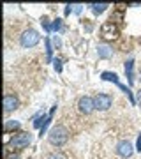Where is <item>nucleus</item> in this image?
Instances as JSON below:
<instances>
[{
    "label": "nucleus",
    "mask_w": 141,
    "mask_h": 159,
    "mask_svg": "<svg viewBox=\"0 0 141 159\" xmlns=\"http://www.w3.org/2000/svg\"><path fill=\"white\" fill-rule=\"evenodd\" d=\"M81 7H83V6H79V4H76V6H73V12H76V14H79V12H81Z\"/></svg>",
    "instance_id": "22"
},
{
    "label": "nucleus",
    "mask_w": 141,
    "mask_h": 159,
    "mask_svg": "<svg viewBox=\"0 0 141 159\" xmlns=\"http://www.w3.org/2000/svg\"><path fill=\"white\" fill-rule=\"evenodd\" d=\"M39 41H41V35L35 29L23 30V34L20 35V44H21L23 48H34V46L39 44Z\"/></svg>",
    "instance_id": "2"
},
{
    "label": "nucleus",
    "mask_w": 141,
    "mask_h": 159,
    "mask_svg": "<svg viewBox=\"0 0 141 159\" xmlns=\"http://www.w3.org/2000/svg\"><path fill=\"white\" fill-rule=\"evenodd\" d=\"M46 120H48V117L44 115V111H41V113L35 117V120H34V127L35 129H42V125L46 124Z\"/></svg>",
    "instance_id": "12"
},
{
    "label": "nucleus",
    "mask_w": 141,
    "mask_h": 159,
    "mask_svg": "<svg viewBox=\"0 0 141 159\" xmlns=\"http://www.w3.org/2000/svg\"><path fill=\"white\" fill-rule=\"evenodd\" d=\"M132 69H134V60H132V58H129V60L125 62V74H127V78H129L130 85L134 83V73H132Z\"/></svg>",
    "instance_id": "10"
},
{
    "label": "nucleus",
    "mask_w": 141,
    "mask_h": 159,
    "mask_svg": "<svg viewBox=\"0 0 141 159\" xmlns=\"http://www.w3.org/2000/svg\"><path fill=\"white\" fill-rule=\"evenodd\" d=\"M46 159H69L67 154H64L62 150H55V152H50Z\"/></svg>",
    "instance_id": "14"
},
{
    "label": "nucleus",
    "mask_w": 141,
    "mask_h": 159,
    "mask_svg": "<svg viewBox=\"0 0 141 159\" xmlns=\"http://www.w3.org/2000/svg\"><path fill=\"white\" fill-rule=\"evenodd\" d=\"M48 140H50V143L51 145H55V147H64V145L69 142V129L65 127V125H62V124L55 125V127L50 131Z\"/></svg>",
    "instance_id": "1"
},
{
    "label": "nucleus",
    "mask_w": 141,
    "mask_h": 159,
    "mask_svg": "<svg viewBox=\"0 0 141 159\" xmlns=\"http://www.w3.org/2000/svg\"><path fill=\"white\" fill-rule=\"evenodd\" d=\"M115 152L118 154L120 157H130L132 154H134V147H132V143L127 142V140H120L117 143V148H115Z\"/></svg>",
    "instance_id": "6"
},
{
    "label": "nucleus",
    "mask_w": 141,
    "mask_h": 159,
    "mask_svg": "<svg viewBox=\"0 0 141 159\" xmlns=\"http://www.w3.org/2000/svg\"><path fill=\"white\" fill-rule=\"evenodd\" d=\"M11 129H20V122H16V120H7L6 122V133Z\"/></svg>",
    "instance_id": "15"
},
{
    "label": "nucleus",
    "mask_w": 141,
    "mask_h": 159,
    "mask_svg": "<svg viewBox=\"0 0 141 159\" xmlns=\"http://www.w3.org/2000/svg\"><path fill=\"white\" fill-rule=\"evenodd\" d=\"M51 55H53V48H51V41L46 39V57L48 60H51Z\"/></svg>",
    "instance_id": "16"
},
{
    "label": "nucleus",
    "mask_w": 141,
    "mask_h": 159,
    "mask_svg": "<svg viewBox=\"0 0 141 159\" xmlns=\"http://www.w3.org/2000/svg\"><path fill=\"white\" fill-rule=\"evenodd\" d=\"M101 37L104 41L117 39V37H118V27H117L111 20H109V21H106V23H102V27H101Z\"/></svg>",
    "instance_id": "4"
},
{
    "label": "nucleus",
    "mask_w": 141,
    "mask_h": 159,
    "mask_svg": "<svg viewBox=\"0 0 141 159\" xmlns=\"http://www.w3.org/2000/svg\"><path fill=\"white\" fill-rule=\"evenodd\" d=\"M97 55H99V58H109L113 55V50L108 44H101L97 48Z\"/></svg>",
    "instance_id": "9"
},
{
    "label": "nucleus",
    "mask_w": 141,
    "mask_h": 159,
    "mask_svg": "<svg viewBox=\"0 0 141 159\" xmlns=\"http://www.w3.org/2000/svg\"><path fill=\"white\" fill-rule=\"evenodd\" d=\"M18 104H20V101H18V97L14 94H6L4 96V113L14 111L18 108Z\"/></svg>",
    "instance_id": "8"
},
{
    "label": "nucleus",
    "mask_w": 141,
    "mask_h": 159,
    "mask_svg": "<svg viewBox=\"0 0 141 159\" xmlns=\"http://www.w3.org/2000/svg\"><path fill=\"white\" fill-rule=\"evenodd\" d=\"M41 23H42V27H44L48 32H51V25H50V21H48V18H42V20H41Z\"/></svg>",
    "instance_id": "19"
},
{
    "label": "nucleus",
    "mask_w": 141,
    "mask_h": 159,
    "mask_svg": "<svg viewBox=\"0 0 141 159\" xmlns=\"http://www.w3.org/2000/svg\"><path fill=\"white\" fill-rule=\"evenodd\" d=\"M73 12V6L69 4V6H65V14H71Z\"/></svg>",
    "instance_id": "23"
},
{
    "label": "nucleus",
    "mask_w": 141,
    "mask_h": 159,
    "mask_svg": "<svg viewBox=\"0 0 141 159\" xmlns=\"http://www.w3.org/2000/svg\"><path fill=\"white\" fill-rule=\"evenodd\" d=\"M53 66H55L56 73H62V60H60V58H55V60H53Z\"/></svg>",
    "instance_id": "18"
},
{
    "label": "nucleus",
    "mask_w": 141,
    "mask_h": 159,
    "mask_svg": "<svg viewBox=\"0 0 141 159\" xmlns=\"http://www.w3.org/2000/svg\"><path fill=\"white\" fill-rule=\"evenodd\" d=\"M32 142V134L30 133H18L14 136L11 138V142H9V147L12 148H25L30 145Z\"/></svg>",
    "instance_id": "3"
},
{
    "label": "nucleus",
    "mask_w": 141,
    "mask_h": 159,
    "mask_svg": "<svg viewBox=\"0 0 141 159\" xmlns=\"http://www.w3.org/2000/svg\"><path fill=\"white\" fill-rule=\"evenodd\" d=\"M136 150L141 152V133H139V136H138V142H136Z\"/></svg>",
    "instance_id": "21"
},
{
    "label": "nucleus",
    "mask_w": 141,
    "mask_h": 159,
    "mask_svg": "<svg viewBox=\"0 0 141 159\" xmlns=\"http://www.w3.org/2000/svg\"><path fill=\"white\" fill-rule=\"evenodd\" d=\"M78 110L81 111L83 115H90L94 110H95V104H94V97H88V96H83L79 97L78 101Z\"/></svg>",
    "instance_id": "7"
},
{
    "label": "nucleus",
    "mask_w": 141,
    "mask_h": 159,
    "mask_svg": "<svg viewBox=\"0 0 141 159\" xmlns=\"http://www.w3.org/2000/svg\"><path fill=\"white\" fill-rule=\"evenodd\" d=\"M101 78L104 80V81H113V83L120 85V80H118V74H117V73H109V71H104V73L101 74Z\"/></svg>",
    "instance_id": "11"
},
{
    "label": "nucleus",
    "mask_w": 141,
    "mask_h": 159,
    "mask_svg": "<svg viewBox=\"0 0 141 159\" xmlns=\"http://www.w3.org/2000/svg\"><path fill=\"white\" fill-rule=\"evenodd\" d=\"M53 44H55V48H60V46H62V41H60V37H58V35H55V37H53Z\"/></svg>",
    "instance_id": "20"
},
{
    "label": "nucleus",
    "mask_w": 141,
    "mask_h": 159,
    "mask_svg": "<svg viewBox=\"0 0 141 159\" xmlns=\"http://www.w3.org/2000/svg\"><path fill=\"white\" fill-rule=\"evenodd\" d=\"M60 29H62V20H55L51 23V32H58Z\"/></svg>",
    "instance_id": "17"
},
{
    "label": "nucleus",
    "mask_w": 141,
    "mask_h": 159,
    "mask_svg": "<svg viewBox=\"0 0 141 159\" xmlns=\"http://www.w3.org/2000/svg\"><path fill=\"white\" fill-rule=\"evenodd\" d=\"M90 7H92V11L95 12V14H102L109 6H108V4H90Z\"/></svg>",
    "instance_id": "13"
},
{
    "label": "nucleus",
    "mask_w": 141,
    "mask_h": 159,
    "mask_svg": "<svg viewBox=\"0 0 141 159\" xmlns=\"http://www.w3.org/2000/svg\"><path fill=\"white\" fill-rule=\"evenodd\" d=\"M94 104H95V110H99V111H106V110H109V106L113 104V97L109 96V94H97L95 97H94Z\"/></svg>",
    "instance_id": "5"
},
{
    "label": "nucleus",
    "mask_w": 141,
    "mask_h": 159,
    "mask_svg": "<svg viewBox=\"0 0 141 159\" xmlns=\"http://www.w3.org/2000/svg\"><path fill=\"white\" fill-rule=\"evenodd\" d=\"M136 102H138V104L141 106V90L138 92V96H136Z\"/></svg>",
    "instance_id": "24"
}]
</instances>
